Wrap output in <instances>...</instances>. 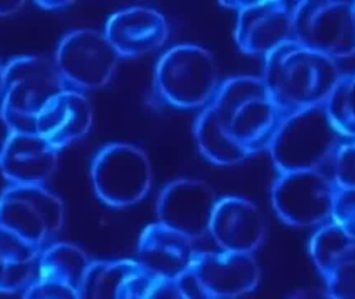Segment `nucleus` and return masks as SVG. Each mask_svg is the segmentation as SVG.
Wrapping results in <instances>:
<instances>
[{
    "instance_id": "nucleus-9",
    "label": "nucleus",
    "mask_w": 355,
    "mask_h": 299,
    "mask_svg": "<svg viewBox=\"0 0 355 299\" xmlns=\"http://www.w3.org/2000/svg\"><path fill=\"white\" fill-rule=\"evenodd\" d=\"M336 192V184L318 169L279 173L271 187V205L288 225L315 227L331 219Z\"/></svg>"
},
{
    "instance_id": "nucleus-15",
    "label": "nucleus",
    "mask_w": 355,
    "mask_h": 299,
    "mask_svg": "<svg viewBox=\"0 0 355 299\" xmlns=\"http://www.w3.org/2000/svg\"><path fill=\"white\" fill-rule=\"evenodd\" d=\"M191 267L217 299L241 298L254 292L260 283V266L252 254L196 252Z\"/></svg>"
},
{
    "instance_id": "nucleus-23",
    "label": "nucleus",
    "mask_w": 355,
    "mask_h": 299,
    "mask_svg": "<svg viewBox=\"0 0 355 299\" xmlns=\"http://www.w3.org/2000/svg\"><path fill=\"white\" fill-rule=\"evenodd\" d=\"M37 265H10L0 259V293L25 291L37 277Z\"/></svg>"
},
{
    "instance_id": "nucleus-10",
    "label": "nucleus",
    "mask_w": 355,
    "mask_h": 299,
    "mask_svg": "<svg viewBox=\"0 0 355 299\" xmlns=\"http://www.w3.org/2000/svg\"><path fill=\"white\" fill-rule=\"evenodd\" d=\"M120 58L104 33L81 28L62 37L54 60L68 87L85 93L107 85Z\"/></svg>"
},
{
    "instance_id": "nucleus-7",
    "label": "nucleus",
    "mask_w": 355,
    "mask_h": 299,
    "mask_svg": "<svg viewBox=\"0 0 355 299\" xmlns=\"http://www.w3.org/2000/svg\"><path fill=\"white\" fill-rule=\"evenodd\" d=\"M62 200L43 185H12L0 194V229L47 248L64 225Z\"/></svg>"
},
{
    "instance_id": "nucleus-31",
    "label": "nucleus",
    "mask_w": 355,
    "mask_h": 299,
    "mask_svg": "<svg viewBox=\"0 0 355 299\" xmlns=\"http://www.w3.org/2000/svg\"><path fill=\"white\" fill-rule=\"evenodd\" d=\"M346 101H347L348 108H349L352 120H354L355 123V73L354 74H347Z\"/></svg>"
},
{
    "instance_id": "nucleus-35",
    "label": "nucleus",
    "mask_w": 355,
    "mask_h": 299,
    "mask_svg": "<svg viewBox=\"0 0 355 299\" xmlns=\"http://www.w3.org/2000/svg\"><path fill=\"white\" fill-rule=\"evenodd\" d=\"M354 22H355V1H354Z\"/></svg>"
},
{
    "instance_id": "nucleus-32",
    "label": "nucleus",
    "mask_w": 355,
    "mask_h": 299,
    "mask_svg": "<svg viewBox=\"0 0 355 299\" xmlns=\"http://www.w3.org/2000/svg\"><path fill=\"white\" fill-rule=\"evenodd\" d=\"M35 3L42 10H62L70 8L73 2L70 0H37Z\"/></svg>"
},
{
    "instance_id": "nucleus-3",
    "label": "nucleus",
    "mask_w": 355,
    "mask_h": 299,
    "mask_svg": "<svg viewBox=\"0 0 355 299\" xmlns=\"http://www.w3.org/2000/svg\"><path fill=\"white\" fill-rule=\"evenodd\" d=\"M68 89L54 58L18 56L4 66L0 112L14 133H35L40 112Z\"/></svg>"
},
{
    "instance_id": "nucleus-11",
    "label": "nucleus",
    "mask_w": 355,
    "mask_h": 299,
    "mask_svg": "<svg viewBox=\"0 0 355 299\" xmlns=\"http://www.w3.org/2000/svg\"><path fill=\"white\" fill-rule=\"evenodd\" d=\"M238 12L235 41L243 53L265 56L287 42L295 41L293 15L283 0L220 2Z\"/></svg>"
},
{
    "instance_id": "nucleus-27",
    "label": "nucleus",
    "mask_w": 355,
    "mask_h": 299,
    "mask_svg": "<svg viewBox=\"0 0 355 299\" xmlns=\"http://www.w3.org/2000/svg\"><path fill=\"white\" fill-rule=\"evenodd\" d=\"M22 299H78L77 290L64 284L35 280L23 293Z\"/></svg>"
},
{
    "instance_id": "nucleus-28",
    "label": "nucleus",
    "mask_w": 355,
    "mask_h": 299,
    "mask_svg": "<svg viewBox=\"0 0 355 299\" xmlns=\"http://www.w3.org/2000/svg\"><path fill=\"white\" fill-rule=\"evenodd\" d=\"M175 284L181 299H217L205 287L191 266L175 280Z\"/></svg>"
},
{
    "instance_id": "nucleus-29",
    "label": "nucleus",
    "mask_w": 355,
    "mask_h": 299,
    "mask_svg": "<svg viewBox=\"0 0 355 299\" xmlns=\"http://www.w3.org/2000/svg\"><path fill=\"white\" fill-rule=\"evenodd\" d=\"M148 299H181L175 281L159 280L153 292Z\"/></svg>"
},
{
    "instance_id": "nucleus-8",
    "label": "nucleus",
    "mask_w": 355,
    "mask_h": 299,
    "mask_svg": "<svg viewBox=\"0 0 355 299\" xmlns=\"http://www.w3.org/2000/svg\"><path fill=\"white\" fill-rule=\"evenodd\" d=\"M294 39L333 60L355 54L354 2L302 0L294 6Z\"/></svg>"
},
{
    "instance_id": "nucleus-16",
    "label": "nucleus",
    "mask_w": 355,
    "mask_h": 299,
    "mask_svg": "<svg viewBox=\"0 0 355 299\" xmlns=\"http://www.w3.org/2000/svg\"><path fill=\"white\" fill-rule=\"evenodd\" d=\"M104 35L120 58H141L166 43L168 24L155 8L131 6L108 18Z\"/></svg>"
},
{
    "instance_id": "nucleus-21",
    "label": "nucleus",
    "mask_w": 355,
    "mask_h": 299,
    "mask_svg": "<svg viewBox=\"0 0 355 299\" xmlns=\"http://www.w3.org/2000/svg\"><path fill=\"white\" fill-rule=\"evenodd\" d=\"M311 258L325 281L355 257V240L331 221L321 225L310 240Z\"/></svg>"
},
{
    "instance_id": "nucleus-2",
    "label": "nucleus",
    "mask_w": 355,
    "mask_h": 299,
    "mask_svg": "<svg viewBox=\"0 0 355 299\" xmlns=\"http://www.w3.org/2000/svg\"><path fill=\"white\" fill-rule=\"evenodd\" d=\"M340 77L335 60L291 41L264 56L261 78L275 108L287 117L324 103Z\"/></svg>"
},
{
    "instance_id": "nucleus-14",
    "label": "nucleus",
    "mask_w": 355,
    "mask_h": 299,
    "mask_svg": "<svg viewBox=\"0 0 355 299\" xmlns=\"http://www.w3.org/2000/svg\"><path fill=\"white\" fill-rule=\"evenodd\" d=\"M135 259L92 261L78 299H148L159 282Z\"/></svg>"
},
{
    "instance_id": "nucleus-17",
    "label": "nucleus",
    "mask_w": 355,
    "mask_h": 299,
    "mask_svg": "<svg viewBox=\"0 0 355 299\" xmlns=\"http://www.w3.org/2000/svg\"><path fill=\"white\" fill-rule=\"evenodd\" d=\"M193 242L159 221L150 223L139 235L135 260L154 277L175 281L191 266Z\"/></svg>"
},
{
    "instance_id": "nucleus-30",
    "label": "nucleus",
    "mask_w": 355,
    "mask_h": 299,
    "mask_svg": "<svg viewBox=\"0 0 355 299\" xmlns=\"http://www.w3.org/2000/svg\"><path fill=\"white\" fill-rule=\"evenodd\" d=\"M12 135H14V130L8 124L6 119L4 118L2 112H0V160H1L4 152H6V147H8Z\"/></svg>"
},
{
    "instance_id": "nucleus-20",
    "label": "nucleus",
    "mask_w": 355,
    "mask_h": 299,
    "mask_svg": "<svg viewBox=\"0 0 355 299\" xmlns=\"http://www.w3.org/2000/svg\"><path fill=\"white\" fill-rule=\"evenodd\" d=\"M92 261L83 248L70 242H55L44 248L37 280L64 284L78 290Z\"/></svg>"
},
{
    "instance_id": "nucleus-33",
    "label": "nucleus",
    "mask_w": 355,
    "mask_h": 299,
    "mask_svg": "<svg viewBox=\"0 0 355 299\" xmlns=\"http://www.w3.org/2000/svg\"><path fill=\"white\" fill-rule=\"evenodd\" d=\"M289 299H333L329 292L319 289H304L296 292Z\"/></svg>"
},
{
    "instance_id": "nucleus-25",
    "label": "nucleus",
    "mask_w": 355,
    "mask_h": 299,
    "mask_svg": "<svg viewBox=\"0 0 355 299\" xmlns=\"http://www.w3.org/2000/svg\"><path fill=\"white\" fill-rule=\"evenodd\" d=\"M335 181L340 189H355V141L336 151Z\"/></svg>"
},
{
    "instance_id": "nucleus-34",
    "label": "nucleus",
    "mask_w": 355,
    "mask_h": 299,
    "mask_svg": "<svg viewBox=\"0 0 355 299\" xmlns=\"http://www.w3.org/2000/svg\"><path fill=\"white\" fill-rule=\"evenodd\" d=\"M25 2L22 0H4L0 1V16L6 17L16 14L22 10Z\"/></svg>"
},
{
    "instance_id": "nucleus-26",
    "label": "nucleus",
    "mask_w": 355,
    "mask_h": 299,
    "mask_svg": "<svg viewBox=\"0 0 355 299\" xmlns=\"http://www.w3.org/2000/svg\"><path fill=\"white\" fill-rule=\"evenodd\" d=\"M333 299H355V257L344 263L327 281Z\"/></svg>"
},
{
    "instance_id": "nucleus-13",
    "label": "nucleus",
    "mask_w": 355,
    "mask_h": 299,
    "mask_svg": "<svg viewBox=\"0 0 355 299\" xmlns=\"http://www.w3.org/2000/svg\"><path fill=\"white\" fill-rule=\"evenodd\" d=\"M264 214L252 200L229 196L217 200L209 234L221 250L252 254L266 237Z\"/></svg>"
},
{
    "instance_id": "nucleus-24",
    "label": "nucleus",
    "mask_w": 355,
    "mask_h": 299,
    "mask_svg": "<svg viewBox=\"0 0 355 299\" xmlns=\"http://www.w3.org/2000/svg\"><path fill=\"white\" fill-rule=\"evenodd\" d=\"M331 221L337 223L355 240V189L337 187Z\"/></svg>"
},
{
    "instance_id": "nucleus-5",
    "label": "nucleus",
    "mask_w": 355,
    "mask_h": 299,
    "mask_svg": "<svg viewBox=\"0 0 355 299\" xmlns=\"http://www.w3.org/2000/svg\"><path fill=\"white\" fill-rule=\"evenodd\" d=\"M154 83L164 101L177 108L208 105L219 87V69L209 50L193 45L175 46L160 58Z\"/></svg>"
},
{
    "instance_id": "nucleus-4",
    "label": "nucleus",
    "mask_w": 355,
    "mask_h": 299,
    "mask_svg": "<svg viewBox=\"0 0 355 299\" xmlns=\"http://www.w3.org/2000/svg\"><path fill=\"white\" fill-rule=\"evenodd\" d=\"M341 137L321 103L286 117L268 150L279 173L314 171L335 154Z\"/></svg>"
},
{
    "instance_id": "nucleus-12",
    "label": "nucleus",
    "mask_w": 355,
    "mask_h": 299,
    "mask_svg": "<svg viewBox=\"0 0 355 299\" xmlns=\"http://www.w3.org/2000/svg\"><path fill=\"white\" fill-rule=\"evenodd\" d=\"M217 200L214 190L200 180H174L166 184L157 198V221L196 240L209 233Z\"/></svg>"
},
{
    "instance_id": "nucleus-18",
    "label": "nucleus",
    "mask_w": 355,
    "mask_h": 299,
    "mask_svg": "<svg viewBox=\"0 0 355 299\" xmlns=\"http://www.w3.org/2000/svg\"><path fill=\"white\" fill-rule=\"evenodd\" d=\"M93 121V108L85 93L68 89L52 98L40 112L35 133L60 151L83 139Z\"/></svg>"
},
{
    "instance_id": "nucleus-22",
    "label": "nucleus",
    "mask_w": 355,
    "mask_h": 299,
    "mask_svg": "<svg viewBox=\"0 0 355 299\" xmlns=\"http://www.w3.org/2000/svg\"><path fill=\"white\" fill-rule=\"evenodd\" d=\"M347 74L341 75L324 104L331 122L342 135L355 139V123L346 101Z\"/></svg>"
},
{
    "instance_id": "nucleus-1",
    "label": "nucleus",
    "mask_w": 355,
    "mask_h": 299,
    "mask_svg": "<svg viewBox=\"0 0 355 299\" xmlns=\"http://www.w3.org/2000/svg\"><path fill=\"white\" fill-rule=\"evenodd\" d=\"M285 118L271 101L261 77H233L219 85L196 119L194 139L210 162L237 164L268 149Z\"/></svg>"
},
{
    "instance_id": "nucleus-6",
    "label": "nucleus",
    "mask_w": 355,
    "mask_h": 299,
    "mask_svg": "<svg viewBox=\"0 0 355 299\" xmlns=\"http://www.w3.org/2000/svg\"><path fill=\"white\" fill-rule=\"evenodd\" d=\"M91 179L97 198L110 208L124 209L144 200L151 189L153 169L141 148L112 143L92 162Z\"/></svg>"
},
{
    "instance_id": "nucleus-19",
    "label": "nucleus",
    "mask_w": 355,
    "mask_h": 299,
    "mask_svg": "<svg viewBox=\"0 0 355 299\" xmlns=\"http://www.w3.org/2000/svg\"><path fill=\"white\" fill-rule=\"evenodd\" d=\"M58 151L37 133H14L0 160L14 185H43L58 169Z\"/></svg>"
}]
</instances>
